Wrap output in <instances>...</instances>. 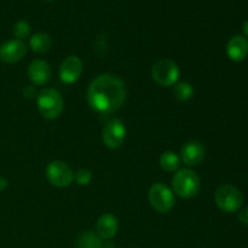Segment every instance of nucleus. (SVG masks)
I'll use <instances>...</instances> for the list:
<instances>
[{
	"instance_id": "obj_16",
	"label": "nucleus",
	"mask_w": 248,
	"mask_h": 248,
	"mask_svg": "<svg viewBox=\"0 0 248 248\" xmlns=\"http://www.w3.org/2000/svg\"><path fill=\"white\" fill-rule=\"evenodd\" d=\"M77 246L78 248H103V242L97 232L89 230L80 235Z\"/></svg>"
},
{
	"instance_id": "obj_17",
	"label": "nucleus",
	"mask_w": 248,
	"mask_h": 248,
	"mask_svg": "<svg viewBox=\"0 0 248 248\" xmlns=\"http://www.w3.org/2000/svg\"><path fill=\"white\" fill-rule=\"evenodd\" d=\"M159 162L162 170H165L166 172H174L178 170L179 165H181V157L174 152L167 150L160 155Z\"/></svg>"
},
{
	"instance_id": "obj_6",
	"label": "nucleus",
	"mask_w": 248,
	"mask_h": 248,
	"mask_svg": "<svg viewBox=\"0 0 248 248\" xmlns=\"http://www.w3.org/2000/svg\"><path fill=\"white\" fill-rule=\"evenodd\" d=\"M148 199L152 207L160 213H167L174 206L173 193L164 183L153 184L148 191Z\"/></svg>"
},
{
	"instance_id": "obj_20",
	"label": "nucleus",
	"mask_w": 248,
	"mask_h": 248,
	"mask_svg": "<svg viewBox=\"0 0 248 248\" xmlns=\"http://www.w3.org/2000/svg\"><path fill=\"white\" fill-rule=\"evenodd\" d=\"M75 182L79 186H89L90 182L92 181V173L86 169H80L75 172L74 174Z\"/></svg>"
},
{
	"instance_id": "obj_10",
	"label": "nucleus",
	"mask_w": 248,
	"mask_h": 248,
	"mask_svg": "<svg viewBox=\"0 0 248 248\" xmlns=\"http://www.w3.org/2000/svg\"><path fill=\"white\" fill-rule=\"evenodd\" d=\"M82 73V62L78 56H69L60 67V78L64 84H74Z\"/></svg>"
},
{
	"instance_id": "obj_13",
	"label": "nucleus",
	"mask_w": 248,
	"mask_h": 248,
	"mask_svg": "<svg viewBox=\"0 0 248 248\" xmlns=\"http://www.w3.org/2000/svg\"><path fill=\"white\" fill-rule=\"evenodd\" d=\"M118 218L111 213H104L98 218L96 224V232L102 240H109L118 232Z\"/></svg>"
},
{
	"instance_id": "obj_5",
	"label": "nucleus",
	"mask_w": 248,
	"mask_h": 248,
	"mask_svg": "<svg viewBox=\"0 0 248 248\" xmlns=\"http://www.w3.org/2000/svg\"><path fill=\"white\" fill-rule=\"evenodd\" d=\"M179 68L173 61L160 60L153 65L152 77L157 85L164 87L174 86L179 79Z\"/></svg>"
},
{
	"instance_id": "obj_19",
	"label": "nucleus",
	"mask_w": 248,
	"mask_h": 248,
	"mask_svg": "<svg viewBox=\"0 0 248 248\" xmlns=\"http://www.w3.org/2000/svg\"><path fill=\"white\" fill-rule=\"evenodd\" d=\"M31 31V24L27 21H24V19H21V21H18L14 26V35L18 40H22V39H26L27 36H29Z\"/></svg>"
},
{
	"instance_id": "obj_11",
	"label": "nucleus",
	"mask_w": 248,
	"mask_h": 248,
	"mask_svg": "<svg viewBox=\"0 0 248 248\" xmlns=\"http://www.w3.org/2000/svg\"><path fill=\"white\" fill-rule=\"evenodd\" d=\"M206 149L202 143L198 140H190L186 143L181 149V160L188 166H196L205 159Z\"/></svg>"
},
{
	"instance_id": "obj_7",
	"label": "nucleus",
	"mask_w": 248,
	"mask_h": 248,
	"mask_svg": "<svg viewBox=\"0 0 248 248\" xmlns=\"http://www.w3.org/2000/svg\"><path fill=\"white\" fill-rule=\"evenodd\" d=\"M45 174L47 181L57 188L69 186L74 179V173L69 165L65 164L64 161H60V160L50 162L46 167Z\"/></svg>"
},
{
	"instance_id": "obj_8",
	"label": "nucleus",
	"mask_w": 248,
	"mask_h": 248,
	"mask_svg": "<svg viewBox=\"0 0 248 248\" xmlns=\"http://www.w3.org/2000/svg\"><path fill=\"white\" fill-rule=\"evenodd\" d=\"M126 127L124 123L119 119H113L104 126L102 132V140L103 144L109 149H116L121 147L125 142Z\"/></svg>"
},
{
	"instance_id": "obj_9",
	"label": "nucleus",
	"mask_w": 248,
	"mask_h": 248,
	"mask_svg": "<svg viewBox=\"0 0 248 248\" xmlns=\"http://www.w3.org/2000/svg\"><path fill=\"white\" fill-rule=\"evenodd\" d=\"M26 44L18 39H11L0 45V60L5 63H16L26 56Z\"/></svg>"
},
{
	"instance_id": "obj_23",
	"label": "nucleus",
	"mask_w": 248,
	"mask_h": 248,
	"mask_svg": "<svg viewBox=\"0 0 248 248\" xmlns=\"http://www.w3.org/2000/svg\"><path fill=\"white\" fill-rule=\"evenodd\" d=\"M7 186H9V182H7V179L4 178V177H0V191L5 190V189L7 188Z\"/></svg>"
},
{
	"instance_id": "obj_24",
	"label": "nucleus",
	"mask_w": 248,
	"mask_h": 248,
	"mask_svg": "<svg viewBox=\"0 0 248 248\" xmlns=\"http://www.w3.org/2000/svg\"><path fill=\"white\" fill-rule=\"evenodd\" d=\"M242 31H244L245 36H247L248 38V19L247 21H245L244 24H242Z\"/></svg>"
},
{
	"instance_id": "obj_12",
	"label": "nucleus",
	"mask_w": 248,
	"mask_h": 248,
	"mask_svg": "<svg viewBox=\"0 0 248 248\" xmlns=\"http://www.w3.org/2000/svg\"><path fill=\"white\" fill-rule=\"evenodd\" d=\"M28 78L34 85L43 86L46 85L51 79V68L46 61L35 60L29 64Z\"/></svg>"
},
{
	"instance_id": "obj_22",
	"label": "nucleus",
	"mask_w": 248,
	"mask_h": 248,
	"mask_svg": "<svg viewBox=\"0 0 248 248\" xmlns=\"http://www.w3.org/2000/svg\"><path fill=\"white\" fill-rule=\"evenodd\" d=\"M24 94H26V97H28V98H31V96H35L33 87L27 86V89H24Z\"/></svg>"
},
{
	"instance_id": "obj_2",
	"label": "nucleus",
	"mask_w": 248,
	"mask_h": 248,
	"mask_svg": "<svg viewBox=\"0 0 248 248\" xmlns=\"http://www.w3.org/2000/svg\"><path fill=\"white\" fill-rule=\"evenodd\" d=\"M201 182L198 174L189 169H182L172 178V189L176 195L183 199H191L200 191Z\"/></svg>"
},
{
	"instance_id": "obj_14",
	"label": "nucleus",
	"mask_w": 248,
	"mask_h": 248,
	"mask_svg": "<svg viewBox=\"0 0 248 248\" xmlns=\"http://www.w3.org/2000/svg\"><path fill=\"white\" fill-rule=\"evenodd\" d=\"M228 57L234 62H242L248 56V40L242 35H235L227 45Z\"/></svg>"
},
{
	"instance_id": "obj_3",
	"label": "nucleus",
	"mask_w": 248,
	"mask_h": 248,
	"mask_svg": "<svg viewBox=\"0 0 248 248\" xmlns=\"http://www.w3.org/2000/svg\"><path fill=\"white\" fill-rule=\"evenodd\" d=\"M36 107L44 118L53 120L62 114L64 102L62 94L57 90L44 89L36 96Z\"/></svg>"
},
{
	"instance_id": "obj_21",
	"label": "nucleus",
	"mask_w": 248,
	"mask_h": 248,
	"mask_svg": "<svg viewBox=\"0 0 248 248\" xmlns=\"http://www.w3.org/2000/svg\"><path fill=\"white\" fill-rule=\"evenodd\" d=\"M239 220L242 223V224L248 225V207L244 208V210L240 211Z\"/></svg>"
},
{
	"instance_id": "obj_1",
	"label": "nucleus",
	"mask_w": 248,
	"mask_h": 248,
	"mask_svg": "<svg viewBox=\"0 0 248 248\" xmlns=\"http://www.w3.org/2000/svg\"><path fill=\"white\" fill-rule=\"evenodd\" d=\"M126 98L125 82L116 75H98L87 89V101L99 114L115 113Z\"/></svg>"
},
{
	"instance_id": "obj_4",
	"label": "nucleus",
	"mask_w": 248,
	"mask_h": 248,
	"mask_svg": "<svg viewBox=\"0 0 248 248\" xmlns=\"http://www.w3.org/2000/svg\"><path fill=\"white\" fill-rule=\"evenodd\" d=\"M215 200L218 208L223 212L234 213L239 211L244 203V195L236 186L232 184H224L217 189Z\"/></svg>"
},
{
	"instance_id": "obj_25",
	"label": "nucleus",
	"mask_w": 248,
	"mask_h": 248,
	"mask_svg": "<svg viewBox=\"0 0 248 248\" xmlns=\"http://www.w3.org/2000/svg\"><path fill=\"white\" fill-rule=\"evenodd\" d=\"M109 248H115V247H109Z\"/></svg>"
},
{
	"instance_id": "obj_18",
	"label": "nucleus",
	"mask_w": 248,
	"mask_h": 248,
	"mask_svg": "<svg viewBox=\"0 0 248 248\" xmlns=\"http://www.w3.org/2000/svg\"><path fill=\"white\" fill-rule=\"evenodd\" d=\"M173 93L178 101L186 102L189 101L190 98H193L194 93H195V90H194L193 85H190L189 82L182 81L177 82L173 87Z\"/></svg>"
},
{
	"instance_id": "obj_15",
	"label": "nucleus",
	"mask_w": 248,
	"mask_h": 248,
	"mask_svg": "<svg viewBox=\"0 0 248 248\" xmlns=\"http://www.w3.org/2000/svg\"><path fill=\"white\" fill-rule=\"evenodd\" d=\"M29 46L36 53H45L52 46V39L46 33H36L29 39Z\"/></svg>"
}]
</instances>
